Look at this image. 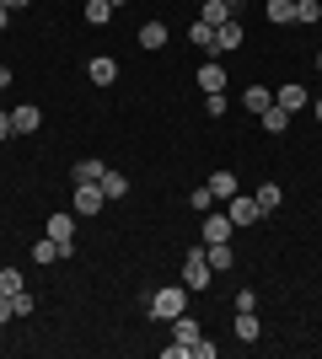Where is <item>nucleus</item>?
<instances>
[{"label": "nucleus", "instance_id": "473e14b6", "mask_svg": "<svg viewBox=\"0 0 322 359\" xmlns=\"http://www.w3.org/2000/svg\"><path fill=\"white\" fill-rule=\"evenodd\" d=\"M11 316H16V311H11V295L0 290V322H11Z\"/></svg>", "mask_w": 322, "mask_h": 359}, {"label": "nucleus", "instance_id": "6ab92c4d", "mask_svg": "<svg viewBox=\"0 0 322 359\" xmlns=\"http://www.w3.org/2000/svg\"><path fill=\"white\" fill-rule=\"evenodd\" d=\"M199 22H210V27H226V22H231V6H226V0H204V16H199Z\"/></svg>", "mask_w": 322, "mask_h": 359}, {"label": "nucleus", "instance_id": "f8f14e48", "mask_svg": "<svg viewBox=\"0 0 322 359\" xmlns=\"http://www.w3.org/2000/svg\"><path fill=\"white\" fill-rule=\"evenodd\" d=\"M199 86L204 91H226V65H220V60H204L199 65Z\"/></svg>", "mask_w": 322, "mask_h": 359}, {"label": "nucleus", "instance_id": "0eeeda50", "mask_svg": "<svg viewBox=\"0 0 322 359\" xmlns=\"http://www.w3.org/2000/svg\"><path fill=\"white\" fill-rule=\"evenodd\" d=\"M38 123H43V113H38L32 102L11 107V129H16V135H38Z\"/></svg>", "mask_w": 322, "mask_h": 359}, {"label": "nucleus", "instance_id": "4c0bfd02", "mask_svg": "<svg viewBox=\"0 0 322 359\" xmlns=\"http://www.w3.org/2000/svg\"><path fill=\"white\" fill-rule=\"evenodd\" d=\"M311 113H317V123H322V97H311Z\"/></svg>", "mask_w": 322, "mask_h": 359}, {"label": "nucleus", "instance_id": "20e7f679", "mask_svg": "<svg viewBox=\"0 0 322 359\" xmlns=\"http://www.w3.org/2000/svg\"><path fill=\"white\" fill-rule=\"evenodd\" d=\"M48 236H54L65 252L76 257V215H48Z\"/></svg>", "mask_w": 322, "mask_h": 359}, {"label": "nucleus", "instance_id": "2eb2a0df", "mask_svg": "<svg viewBox=\"0 0 322 359\" xmlns=\"http://www.w3.org/2000/svg\"><path fill=\"white\" fill-rule=\"evenodd\" d=\"M140 48H167V22H145V27H140Z\"/></svg>", "mask_w": 322, "mask_h": 359}, {"label": "nucleus", "instance_id": "f03ea898", "mask_svg": "<svg viewBox=\"0 0 322 359\" xmlns=\"http://www.w3.org/2000/svg\"><path fill=\"white\" fill-rule=\"evenodd\" d=\"M226 215H231V225H258L263 220V204L253 194H242V188H236V194L226 198Z\"/></svg>", "mask_w": 322, "mask_h": 359}, {"label": "nucleus", "instance_id": "4468645a", "mask_svg": "<svg viewBox=\"0 0 322 359\" xmlns=\"http://www.w3.org/2000/svg\"><path fill=\"white\" fill-rule=\"evenodd\" d=\"M242 107H247V113H269V107H274V91H269V86H247Z\"/></svg>", "mask_w": 322, "mask_h": 359}, {"label": "nucleus", "instance_id": "4be33fe9", "mask_svg": "<svg viewBox=\"0 0 322 359\" xmlns=\"http://www.w3.org/2000/svg\"><path fill=\"white\" fill-rule=\"evenodd\" d=\"M258 118H263V129H269V135H279V129H290V113H285V107H269V113H258Z\"/></svg>", "mask_w": 322, "mask_h": 359}, {"label": "nucleus", "instance_id": "2f4dec72", "mask_svg": "<svg viewBox=\"0 0 322 359\" xmlns=\"http://www.w3.org/2000/svg\"><path fill=\"white\" fill-rule=\"evenodd\" d=\"M231 306H236V311H258V295H253V290H236V300H231Z\"/></svg>", "mask_w": 322, "mask_h": 359}, {"label": "nucleus", "instance_id": "7ed1b4c3", "mask_svg": "<svg viewBox=\"0 0 322 359\" xmlns=\"http://www.w3.org/2000/svg\"><path fill=\"white\" fill-rule=\"evenodd\" d=\"M215 269H210V257H204V247H194V252L183 257V285L188 290H210Z\"/></svg>", "mask_w": 322, "mask_h": 359}, {"label": "nucleus", "instance_id": "9b49d317", "mask_svg": "<svg viewBox=\"0 0 322 359\" xmlns=\"http://www.w3.org/2000/svg\"><path fill=\"white\" fill-rule=\"evenodd\" d=\"M86 75H92L97 86H113V81H119V60H107V54H97V60L86 65Z\"/></svg>", "mask_w": 322, "mask_h": 359}, {"label": "nucleus", "instance_id": "c756f323", "mask_svg": "<svg viewBox=\"0 0 322 359\" xmlns=\"http://www.w3.org/2000/svg\"><path fill=\"white\" fill-rule=\"evenodd\" d=\"M0 290H6V295H16V290H27V285H22V269H0Z\"/></svg>", "mask_w": 322, "mask_h": 359}, {"label": "nucleus", "instance_id": "a878e982", "mask_svg": "<svg viewBox=\"0 0 322 359\" xmlns=\"http://www.w3.org/2000/svg\"><path fill=\"white\" fill-rule=\"evenodd\" d=\"M295 22H301V27L322 22V6H317V0H295Z\"/></svg>", "mask_w": 322, "mask_h": 359}, {"label": "nucleus", "instance_id": "dca6fc26", "mask_svg": "<svg viewBox=\"0 0 322 359\" xmlns=\"http://www.w3.org/2000/svg\"><path fill=\"white\" fill-rule=\"evenodd\" d=\"M102 172H107V166L97 161V156H86V161L70 166V177H76V182H102Z\"/></svg>", "mask_w": 322, "mask_h": 359}, {"label": "nucleus", "instance_id": "cd10ccee", "mask_svg": "<svg viewBox=\"0 0 322 359\" xmlns=\"http://www.w3.org/2000/svg\"><path fill=\"white\" fill-rule=\"evenodd\" d=\"M188 204H194V210H215V194H210V182H199V188H194V194H188Z\"/></svg>", "mask_w": 322, "mask_h": 359}, {"label": "nucleus", "instance_id": "72a5a7b5", "mask_svg": "<svg viewBox=\"0 0 322 359\" xmlns=\"http://www.w3.org/2000/svg\"><path fill=\"white\" fill-rule=\"evenodd\" d=\"M16 129H11V113H0V140H11Z\"/></svg>", "mask_w": 322, "mask_h": 359}, {"label": "nucleus", "instance_id": "c85d7f7f", "mask_svg": "<svg viewBox=\"0 0 322 359\" xmlns=\"http://www.w3.org/2000/svg\"><path fill=\"white\" fill-rule=\"evenodd\" d=\"M204 107H210V118H226V91H204Z\"/></svg>", "mask_w": 322, "mask_h": 359}, {"label": "nucleus", "instance_id": "393cba45", "mask_svg": "<svg viewBox=\"0 0 322 359\" xmlns=\"http://www.w3.org/2000/svg\"><path fill=\"white\" fill-rule=\"evenodd\" d=\"M102 194L107 198H123V194H129V177H123V172H102Z\"/></svg>", "mask_w": 322, "mask_h": 359}, {"label": "nucleus", "instance_id": "c9c22d12", "mask_svg": "<svg viewBox=\"0 0 322 359\" xmlns=\"http://www.w3.org/2000/svg\"><path fill=\"white\" fill-rule=\"evenodd\" d=\"M11 86V65H0V91Z\"/></svg>", "mask_w": 322, "mask_h": 359}, {"label": "nucleus", "instance_id": "bb28decb", "mask_svg": "<svg viewBox=\"0 0 322 359\" xmlns=\"http://www.w3.org/2000/svg\"><path fill=\"white\" fill-rule=\"evenodd\" d=\"M107 16H113V6H107V0H86V22H92V27H102Z\"/></svg>", "mask_w": 322, "mask_h": 359}, {"label": "nucleus", "instance_id": "aec40b11", "mask_svg": "<svg viewBox=\"0 0 322 359\" xmlns=\"http://www.w3.org/2000/svg\"><path fill=\"white\" fill-rule=\"evenodd\" d=\"M210 194H215V204H226V198L236 194V177H231V172H215V177H210Z\"/></svg>", "mask_w": 322, "mask_h": 359}, {"label": "nucleus", "instance_id": "6e6552de", "mask_svg": "<svg viewBox=\"0 0 322 359\" xmlns=\"http://www.w3.org/2000/svg\"><path fill=\"white\" fill-rule=\"evenodd\" d=\"M204 257H210V269H215V273L236 269V252H231V241H204Z\"/></svg>", "mask_w": 322, "mask_h": 359}, {"label": "nucleus", "instance_id": "58836bf2", "mask_svg": "<svg viewBox=\"0 0 322 359\" xmlns=\"http://www.w3.org/2000/svg\"><path fill=\"white\" fill-rule=\"evenodd\" d=\"M107 6H113V11H123V6H129V0H107Z\"/></svg>", "mask_w": 322, "mask_h": 359}, {"label": "nucleus", "instance_id": "1a4fd4ad", "mask_svg": "<svg viewBox=\"0 0 322 359\" xmlns=\"http://www.w3.org/2000/svg\"><path fill=\"white\" fill-rule=\"evenodd\" d=\"M231 215H215V210H204V241H231Z\"/></svg>", "mask_w": 322, "mask_h": 359}, {"label": "nucleus", "instance_id": "9d476101", "mask_svg": "<svg viewBox=\"0 0 322 359\" xmlns=\"http://www.w3.org/2000/svg\"><path fill=\"white\" fill-rule=\"evenodd\" d=\"M274 102L285 107V113H301V107H311V97H307V86H279Z\"/></svg>", "mask_w": 322, "mask_h": 359}, {"label": "nucleus", "instance_id": "39448f33", "mask_svg": "<svg viewBox=\"0 0 322 359\" xmlns=\"http://www.w3.org/2000/svg\"><path fill=\"white\" fill-rule=\"evenodd\" d=\"M102 204H107L102 182H76V210H81V215H97Z\"/></svg>", "mask_w": 322, "mask_h": 359}, {"label": "nucleus", "instance_id": "423d86ee", "mask_svg": "<svg viewBox=\"0 0 322 359\" xmlns=\"http://www.w3.org/2000/svg\"><path fill=\"white\" fill-rule=\"evenodd\" d=\"M247 43V32L236 27V22H226V27H215V54L210 60H220V54H231V48H242Z\"/></svg>", "mask_w": 322, "mask_h": 359}, {"label": "nucleus", "instance_id": "f704fd0d", "mask_svg": "<svg viewBox=\"0 0 322 359\" xmlns=\"http://www.w3.org/2000/svg\"><path fill=\"white\" fill-rule=\"evenodd\" d=\"M0 6H6V11H27L32 0H0Z\"/></svg>", "mask_w": 322, "mask_h": 359}, {"label": "nucleus", "instance_id": "5701e85b", "mask_svg": "<svg viewBox=\"0 0 322 359\" xmlns=\"http://www.w3.org/2000/svg\"><path fill=\"white\" fill-rule=\"evenodd\" d=\"M269 22H274V27L295 22V0H269Z\"/></svg>", "mask_w": 322, "mask_h": 359}, {"label": "nucleus", "instance_id": "7c9ffc66", "mask_svg": "<svg viewBox=\"0 0 322 359\" xmlns=\"http://www.w3.org/2000/svg\"><path fill=\"white\" fill-rule=\"evenodd\" d=\"M32 306H38V300H32V290H16V295H11V311H16V316H32Z\"/></svg>", "mask_w": 322, "mask_h": 359}, {"label": "nucleus", "instance_id": "b1692460", "mask_svg": "<svg viewBox=\"0 0 322 359\" xmlns=\"http://www.w3.org/2000/svg\"><path fill=\"white\" fill-rule=\"evenodd\" d=\"M253 198H258V204H263V215H274L279 204H285V194H279L274 182H263V188H258V194H253Z\"/></svg>", "mask_w": 322, "mask_h": 359}, {"label": "nucleus", "instance_id": "ddd939ff", "mask_svg": "<svg viewBox=\"0 0 322 359\" xmlns=\"http://www.w3.org/2000/svg\"><path fill=\"white\" fill-rule=\"evenodd\" d=\"M263 327H258V311H236V344H258Z\"/></svg>", "mask_w": 322, "mask_h": 359}, {"label": "nucleus", "instance_id": "ea45409f", "mask_svg": "<svg viewBox=\"0 0 322 359\" xmlns=\"http://www.w3.org/2000/svg\"><path fill=\"white\" fill-rule=\"evenodd\" d=\"M226 6H231V11H236V6H242V0H226Z\"/></svg>", "mask_w": 322, "mask_h": 359}, {"label": "nucleus", "instance_id": "e433bc0d", "mask_svg": "<svg viewBox=\"0 0 322 359\" xmlns=\"http://www.w3.org/2000/svg\"><path fill=\"white\" fill-rule=\"evenodd\" d=\"M11 16H16V11H6V6H0V32H6V27H11Z\"/></svg>", "mask_w": 322, "mask_h": 359}, {"label": "nucleus", "instance_id": "f257e3e1", "mask_svg": "<svg viewBox=\"0 0 322 359\" xmlns=\"http://www.w3.org/2000/svg\"><path fill=\"white\" fill-rule=\"evenodd\" d=\"M145 311H151L156 322H172V316H183V311H188V285H167V290H156Z\"/></svg>", "mask_w": 322, "mask_h": 359}, {"label": "nucleus", "instance_id": "412c9836", "mask_svg": "<svg viewBox=\"0 0 322 359\" xmlns=\"http://www.w3.org/2000/svg\"><path fill=\"white\" fill-rule=\"evenodd\" d=\"M188 38H194V43L204 48V60L215 54V27H210V22H194V27H188Z\"/></svg>", "mask_w": 322, "mask_h": 359}, {"label": "nucleus", "instance_id": "f3484780", "mask_svg": "<svg viewBox=\"0 0 322 359\" xmlns=\"http://www.w3.org/2000/svg\"><path fill=\"white\" fill-rule=\"evenodd\" d=\"M172 338H177V344H194V338H204V332H199V322H194V316H172Z\"/></svg>", "mask_w": 322, "mask_h": 359}, {"label": "nucleus", "instance_id": "a211bd4d", "mask_svg": "<svg viewBox=\"0 0 322 359\" xmlns=\"http://www.w3.org/2000/svg\"><path fill=\"white\" fill-rule=\"evenodd\" d=\"M60 257H70V252H65V247H60L54 236H43L38 247H32V263H60Z\"/></svg>", "mask_w": 322, "mask_h": 359}]
</instances>
